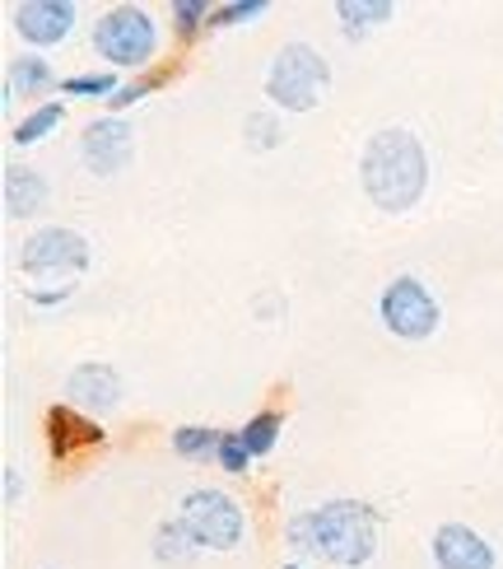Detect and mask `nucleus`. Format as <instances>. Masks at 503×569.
<instances>
[{
    "label": "nucleus",
    "mask_w": 503,
    "mask_h": 569,
    "mask_svg": "<svg viewBox=\"0 0 503 569\" xmlns=\"http://www.w3.org/2000/svg\"><path fill=\"white\" fill-rule=\"evenodd\" d=\"M359 182H364V192L378 210H388V216H401V210H411L424 187H429V159H424V146L411 136V131H378L364 154H359Z\"/></svg>",
    "instance_id": "nucleus-1"
},
{
    "label": "nucleus",
    "mask_w": 503,
    "mask_h": 569,
    "mask_svg": "<svg viewBox=\"0 0 503 569\" xmlns=\"http://www.w3.org/2000/svg\"><path fill=\"white\" fill-rule=\"evenodd\" d=\"M290 541L303 556H322L331 565L359 569L378 551V513L359 500H331L290 518Z\"/></svg>",
    "instance_id": "nucleus-2"
},
{
    "label": "nucleus",
    "mask_w": 503,
    "mask_h": 569,
    "mask_svg": "<svg viewBox=\"0 0 503 569\" xmlns=\"http://www.w3.org/2000/svg\"><path fill=\"white\" fill-rule=\"evenodd\" d=\"M331 89V66L322 61L318 47L284 42L271 70H266V99L284 112H313Z\"/></svg>",
    "instance_id": "nucleus-3"
},
{
    "label": "nucleus",
    "mask_w": 503,
    "mask_h": 569,
    "mask_svg": "<svg viewBox=\"0 0 503 569\" xmlns=\"http://www.w3.org/2000/svg\"><path fill=\"white\" fill-rule=\"evenodd\" d=\"M93 47H99V57L108 66L140 70L159 52V23L140 6H112L99 23H93Z\"/></svg>",
    "instance_id": "nucleus-4"
},
{
    "label": "nucleus",
    "mask_w": 503,
    "mask_h": 569,
    "mask_svg": "<svg viewBox=\"0 0 503 569\" xmlns=\"http://www.w3.org/2000/svg\"><path fill=\"white\" fill-rule=\"evenodd\" d=\"M378 313H382V327H388L392 337L424 341V337H434V327H439V299L429 295L415 276H396L388 290H382Z\"/></svg>",
    "instance_id": "nucleus-5"
},
{
    "label": "nucleus",
    "mask_w": 503,
    "mask_h": 569,
    "mask_svg": "<svg viewBox=\"0 0 503 569\" xmlns=\"http://www.w3.org/2000/svg\"><path fill=\"white\" fill-rule=\"evenodd\" d=\"M19 267L38 280H70L89 267V243L76 229H38L19 252Z\"/></svg>",
    "instance_id": "nucleus-6"
},
{
    "label": "nucleus",
    "mask_w": 503,
    "mask_h": 569,
    "mask_svg": "<svg viewBox=\"0 0 503 569\" xmlns=\"http://www.w3.org/2000/svg\"><path fill=\"white\" fill-rule=\"evenodd\" d=\"M182 518L191 523V532L201 537V547H214V551H233L243 541V509H238L224 490H191L182 500Z\"/></svg>",
    "instance_id": "nucleus-7"
},
{
    "label": "nucleus",
    "mask_w": 503,
    "mask_h": 569,
    "mask_svg": "<svg viewBox=\"0 0 503 569\" xmlns=\"http://www.w3.org/2000/svg\"><path fill=\"white\" fill-rule=\"evenodd\" d=\"M135 154V131L122 122V117H103V122H89L84 136H80V159L89 173L99 178H112L122 173Z\"/></svg>",
    "instance_id": "nucleus-8"
},
{
    "label": "nucleus",
    "mask_w": 503,
    "mask_h": 569,
    "mask_svg": "<svg viewBox=\"0 0 503 569\" xmlns=\"http://www.w3.org/2000/svg\"><path fill=\"white\" fill-rule=\"evenodd\" d=\"M14 29L23 33V42L52 47L76 29V6L70 0H23V6H14Z\"/></svg>",
    "instance_id": "nucleus-9"
},
{
    "label": "nucleus",
    "mask_w": 503,
    "mask_h": 569,
    "mask_svg": "<svg viewBox=\"0 0 503 569\" xmlns=\"http://www.w3.org/2000/svg\"><path fill=\"white\" fill-rule=\"evenodd\" d=\"M66 397L70 407H84V411H112L122 401V378H117L112 365L99 360H84L80 369H70L66 378Z\"/></svg>",
    "instance_id": "nucleus-10"
},
{
    "label": "nucleus",
    "mask_w": 503,
    "mask_h": 569,
    "mask_svg": "<svg viewBox=\"0 0 503 569\" xmlns=\"http://www.w3.org/2000/svg\"><path fill=\"white\" fill-rule=\"evenodd\" d=\"M434 565L439 569H494V547L466 523H443L434 532Z\"/></svg>",
    "instance_id": "nucleus-11"
},
{
    "label": "nucleus",
    "mask_w": 503,
    "mask_h": 569,
    "mask_svg": "<svg viewBox=\"0 0 503 569\" xmlns=\"http://www.w3.org/2000/svg\"><path fill=\"white\" fill-rule=\"evenodd\" d=\"M47 435H52V453L70 458L80 443H103V430L93 420H84L76 407H52L47 411Z\"/></svg>",
    "instance_id": "nucleus-12"
},
{
    "label": "nucleus",
    "mask_w": 503,
    "mask_h": 569,
    "mask_svg": "<svg viewBox=\"0 0 503 569\" xmlns=\"http://www.w3.org/2000/svg\"><path fill=\"white\" fill-rule=\"evenodd\" d=\"M0 192H6V216H14V220L38 216V210L47 206V178L38 169H6Z\"/></svg>",
    "instance_id": "nucleus-13"
},
{
    "label": "nucleus",
    "mask_w": 503,
    "mask_h": 569,
    "mask_svg": "<svg viewBox=\"0 0 503 569\" xmlns=\"http://www.w3.org/2000/svg\"><path fill=\"white\" fill-rule=\"evenodd\" d=\"M47 89H57V70L47 66L42 57H33V52H23V57H14L10 61V80H6V103L10 99H38V93H47Z\"/></svg>",
    "instance_id": "nucleus-14"
},
{
    "label": "nucleus",
    "mask_w": 503,
    "mask_h": 569,
    "mask_svg": "<svg viewBox=\"0 0 503 569\" xmlns=\"http://www.w3.org/2000/svg\"><path fill=\"white\" fill-rule=\"evenodd\" d=\"M197 551H201V537L191 532L187 518H163L154 528V560L159 565H187V560H197Z\"/></svg>",
    "instance_id": "nucleus-15"
},
{
    "label": "nucleus",
    "mask_w": 503,
    "mask_h": 569,
    "mask_svg": "<svg viewBox=\"0 0 503 569\" xmlns=\"http://www.w3.org/2000/svg\"><path fill=\"white\" fill-rule=\"evenodd\" d=\"M61 122H66V108H61V103H42V108H33V112L14 127L10 140H14V146H38V140H47Z\"/></svg>",
    "instance_id": "nucleus-16"
},
{
    "label": "nucleus",
    "mask_w": 503,
    "mask_h": 569,
    "mask_svg": "<svg viewBox=\"0 0 503 569\" xmlns=\"http://www.w3.org/2000/svg\"><path fill=\"white\" fill-rule=\"evenodd\" d=\"M335 14L345 19V33L354 38V33L373 29V23L392 19V0H341V6H335Z\"/></svg>",
    "instance_id": "nucleus-17"
},
{
    "label": "nucleus",
    "mask_w": 503,
    "mask_h": 569,
    "mask_svg": "<svg viewBox=\"0 0 503 569\" xmlns=\"http://www.w3.org/2000/svg\"><path fill=\"white\" fill-rule=\"evenodd\" d=\"M238 435H243V443H248L252 458H266L271 448H275V439H280V416H275V411H261V416H252Z\"/></svg>",
    "instance_id": "nucleus-18"
},
{
    "label": "nucleus",
    "mask_w": 503,
    "mask_h": 569,
    "mask_svg": "<svg viewBox=\"0 0 503 569\" xmlns=\"http://www.w3.org/2000/svg\"><path fill=\"white\" fill-rule=\"evenodd\" d=\"M117 89H122V84H117L112 70H89V76L61 80V93H70V99H112Z\"/></svg>",
    "instance_id": "nucleus-19"
},
{
    "label": "nucleus",
    "mask_w": 503,
    "mask_h": 569,
    "mask_svg": "<svg viewBox=\"0 0 503 569\" xmlns=\"http://www.w3.org/2000/svg\"><path fill=\"white\" fill-rule=\"evenodd\" d=\"M220 439L224 435L205 430V425H182V430H173V448L182 458H214L220 453Z\"/></svg>",
    "instance_id": "nucleus-20"
},
{
    "label": "nucleus",
    "mask_w": 503,
    "mask_h": 569,
    "mask_svg": "<svg viewBox=\"0 0 503 569\" xmlns=\"http://www.w3.org/2000/svg\"><path fill=\"white\" fill-rule=\"evenodd\" d=\"M210 6L205 0H173V23H178V33L182 38H191V33H201L205 23H210Z\"/></svg>",
    "instance_id": "nucleus-21"
},
{
    "label": "nucleus",
    "mask_w": 503,
    "mask_h": 569,
    "mask_svg": "<svg viewBox=\"0 0 503 569\" xmlns=\"http://www.w3.org/2000/svg\"><path fill=\"white\" fill-rule=\"evenodd\" d=\"M261 10H266V0H229V6H220L210 14V29H233V23L256 19Z\"/></svg>",
    "instance_id": "nucleus-22"
},
{
    "label": "nucleus",
    "mask_w": 503,
    "mask_h": 569,
    "mask_svg": "<svg viewBox=\"0 0 503 569\" xmlns=\"http://www.w3.org/2000/svg\"><path fill=\"white\" fill-rule=\"evenodd\" d=\"M214 462H220V467L229 471V477H243L248 462H252L243 435H224V439H220V453H214Z\"/></svg>",
    "instance_id": "nucleus-23"
},
{
    "label": "nucleus",
    "mask_w": 503,
    "mask_h": 569,
    "mask_svg": "<svg viewBox=\"0 0 503 569\" xmlns=\"http://www.w3.org/2000/svg\"><path fill=\"white\" fill-rule=\"evenodd\" d=\"M159 84H163V76H140V80H131V84L117 89L112 99H108V108H112V112H122V108H131V103H140V99H150Z\"/></svg>",
    "instance_id": "nucleus-24"
},
{
    "label": "nucleus",
    "mask_w": 503,
    "mask_h": 569,
    "mask_svg": "<svg viewBox=\"0 0 503 569\" xmlns=\"http://www.w3.org/2000/svg\"><path fill=\"white\" fill-rule=\"evenodd\" d=\"M248 140H252L256 150H275V146H280L275 117H271V112H252V117H248Z\"/></svg>",
    "instance_id": "nucleus-25"
},
{
    "label": "nucleus",
    "mask_w": 503,
    "mask_h": 569,
    "mask_svg": "<svg viewBox=\"0 0 503 569\" xmlns=\"http://www.w3.org/2000/svg\"><path fill=\"white\" fill-rule=\"evenodd\" d=\"M70 295H76V284H52V290H29V303L52 308V303H66Z\"/></svg>",
    "instance_id": "nucleus-26"
},
{
    "label": "nucleus",
    "mask_w": 503,
    "mask_h": 569,
    "mask_svg": "<svg viewBox=\"0 0 503 569\" xmlns=\"http://www.w3.org/2000/svg\"><path fill=\"white\" fill-rule=\"evenodd\" d=\"M6 500H19V467H6Z\"/></svg>",
    "instance_id": "nucleus-27"
},
{
    "label": "nucleus",
    "mask_w": 503,
    "mask_h": 569,
    "mask_svg": "<svg viewBox=\"0 0 503 569\" xmlns=\"http://www.w3.org/2000/svg\"><path fill=\"white\" fill-rule=\"evenodd\" d=\"M284 569H303V565H284Z\"/></svg>",
    "instance_id": "nucleus-28"
}]
</instances>
